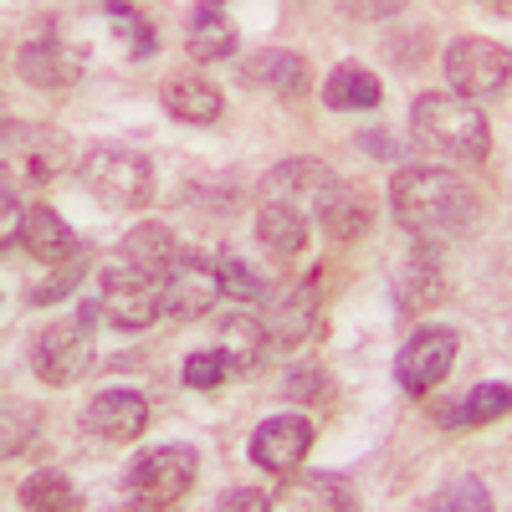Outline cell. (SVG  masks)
Returning <instances> with one entry per match:
<instances>
[{"label":"cell","instance_id":"277c9868","mask_svg":"<svg viewBox=\"0 0 512 512\" xmlns=\"http://www.w3.org/2000/svg\"><path fill=\"white\" fill-rule=\"evenodd\" d=\"M77 185L103 210H144L154 200V159L128 144H93L77 159Z\"/></svg>","mask_w":512,"mask_h":512},{"label":"cell","instance_id":"d6a6232c","mask_svg":"<svg viewBox=\"0 0 512 512\" xmlns=\"http://www.w3.org/2000/svg\"><path fill=\"white\" fill-rule=\"evenodd\" d=\"M431 507H436V512H451V507H477V512H492L497 502H492V492H487L477 477H461V482H451L446 492H436V497H431Z\"/></svg>","mask_w":512,"mask_h":512},{"label":"cell","instance_id":"83f0119b","mask_svg":"<svg viewBox=\"0 0 512 512\" xmlns=\"http://www.w3.org/2000/svg\"><path fill=\"white\" fill-rule=\"evenodd\" d=\"M441 297H446V277L431 267V256H415V262L400 272V282H395L400 313H405V318H420L431 303H441Z\"/></svg>","mask_w":512,"mask_h":512},{"label":"cell","instance_id":"484cf974","mask_svg":"<svg viewBox=\"0 0 512 512\" xmlns=\"http://www.w3.org/2000/svg\"><path fill=\"white\" fill-rule=\"evenodd\" d=\"M512 410V384H497V379H487V384H477L472 395H461L456 405H446L441 410V425H451V431H466V425H492V420H502Z\"/></svg>","mask_w":512,"mask_h":512},{"label":"cell","instance_id":"7c38bea8","mask_svg":"<svg viewBox=\"0 0 512 512\" xmlns=\"http://www.w3.org/2000/svg\"><path fill=\"white\" fill-rule=\"evenodd\" d=\"M313 441H318L313 420L297 415V410H287V415H267L262 425H256L246 451H251V461L262 466L267 477H292V472H303Z\"/></svg>","mask_w":512,"mask_h":512},{"label":"cell","instance_id":"ba28073f","mask_svg":"<svg viewBox=\"0 0 512 512\" xmlns=\"http://www.w3.org/2000/svg\"><path fill=\"white\" fill-rule=\"evenodd\" d=\"M441 67H446L451 93L472 98V103H497L512 82V52L497 36H456Z\"/></svg>","mask_w":512,"mask_h":512},{"label":"cell","instance_id":"836d02e7","mask_svg":"<svg viewBox=\"0 0 512 512\" xmlns=\"http://www.w3.org/2000/svg\"><path fill=\"white\" fill-rule=\"evenodd\" d=\"M282 390H287V400H328V374L323 369H313V364H297L287 379H282Z\"/></svg>","mask_w":512,"mask_h":512},{"label":"cell","instance_id":"8992f818","mask_svg":"<svg viewBox=\"0 0 512 512\" xmlns=\"http://www.w3.org/2000/svg\"><path fill=\"white\" fill-rule=\"evenodd\" d=\"M195 482H200V456L190 446H154L128 461L123 502L144 512H164V507H180L195 492Z\"/></svg>","mask_w":512,"mask_h":512},{"label":"cell","instance_id":"1f68e13d","mask_svg":"<svg viewBox=\"0 0 512 512\" xmlns=\"http://www.w3.org/2000/svg\"><path fill=\"white\" fill-rule=\"evenodd\" d=\"M82 272H88V256H72V262H62L47 282H41L31 297H26V303L31 308H47V303H62V297H72V287L82 282Z\"/></svg>","mask_w":512,"mask_h":512},{"label":"cell","instance_id":"f546056e","mask_svg":"<svg viewBox=\"0 0 512 512\" xmlns=\"http://www.w3.org/2000/svg\"><path fill=\"white\" fill-rule=\"evenodd\" d=\"M231 374H236V364H231V354L221 344L216 349H195L180 364V384H185V390H221Z\"/></svg>","mask_w":512,"mask_h":512},{"label":"cell","instance_id":"9c48e42d","mask_svg":"<svg viewBox=\"0 0 512 512\" xmlns=\"http://www.w3.org/2000/svg\"><path fill=\"white\" fill-rule=\"evenodd\" d=\"M6 159L21 169V180L52 185L62 175H77V149L57 123H31V118H6Z\"/></svg>","mask_w":512,"mask_h":512},{"label":"cell","instance_id":"5bb4252c","mask_svg":"<svg viewBox=\"0 0 512 512\" xmlns=\"http://www.w3.org/2000/svg\"><path fill=\"white\" fill-rule=\"evenodd\" d=\"M379 221V195L364 180H333L323 205H318V226L333 246H359Z\"/></svg>","mask_w":512,"mask_h":512},{"label":"cell","instance_id":"8fae6325","mask_svg":"<svg viewBox=\"0 0 512 512\" xmlns=\"http://www.w3.org/2000/svg\"><path fill=\"white\" fill-rule=\"evenodd\" d=\"M226 297L221 272H216V256H200V251H180L175 272L164 282V313L175 323H200L216 313V303Z\"/></svg>","mask_w":512,"mask_h":512},{"label":"cell","instance_id":"44dd1931","mask_svg":"<svg viewBox=\"0 0 512 512\" xmlns=\"http://www.w3.org/2000/svg\"><path fill=\"white\" fill-rule=\"evenodd\" d=\"M318 98H323V108H333V113H369V108H379L384 103V82H379V72L374 67H364V62H338L323 82H318Z\"/></svg>","mask_w":512,"mask_h":512},{"label":"cell","instance_id":"2e32d148","mask_svg":"<svg viewBox=\"0 0 512 512\" xmlns=\"http://www.w3.org/2000/svg\"><path fill=\"white\" fill-rule=\"evenodd\" d=\"M159 108L175 123H185V128H210V123L226 118V93L205 72L175 67V72L159 77Z\"/></svg>","mask_w":512,"mask_h":512},{"label":"cell","instance_id":"603a6c76","mask_svg":"<svg viewBox=\"0 0 512 512\" xmlns=\"http://www.w3.org/2000/svg\"><path fill=\"white\" fill-rule=\"evenodd\" d=\"M180 251H185L180 236L169 231L164 221H139V226H128V231L118 236V246H113V256H123V262H134V267H144V272H159V277L175 272Z\"/></svg>","mask_w":512,"mask_h":512},{"label":"cell","instance_id":"e575fe53","mask_svg":"<svg viewBox=\"0 0 512 512\" xmlns=\"http://www.w3.org/2000/svg\"><path fill=\"white\" fill-rule=\"evenodd\" d=\"M21 226H26V210L16 200V185H6V195H0V241L21 246Z\"/></svg>","mask_w":512,"mask_h":512},{"label":"cell","instance_id":"f1b7e54d","mask_svg":"<svg viewBox=\"0 0 512 512\" xmlns=\"http://www.w3.org/2000/svg\"><path fill=\"white\" fill-rule=\"evenodd\" d=\"M16 497H21V507H31V512H77V507H82V492H77L62 472H31Z\"/></svg>","mask_w":512,"mask_h":512},{"label":"cell","instance_id":"30bf717a","mask_svg":"<svg viewBox=\"0 0 512 512\" xmlns=\"http://www.w3.org/2000/svg\"><path fill=\"white\" fill-rule=\"evenodd\" d=\"M456 354H461V333L451 323H425L405 338V349L395 354V379L400 390L425 400L436 390V384H446V374L456 369Z\"/></svg>","mask_w":512,"mask_h":512},{"label":"cell","instance_id":"d6986e66","mask_svg":"<svg viewBox=\"0 0 512 512\" xmlns=\"http://www.w3.org/2000/svg\"><path fill=\"white\" fill-rule=\"evenodd\" d=\"M338 175L323 164V159H282L267 169V180H262V200H282V205H297V210H308V216H318V205L328 195Z\"/></svg>","mask_w":512,"mask_h":512},{"label":"cell","instance_id":"4fadbf2b","mask_svg":"<svg viewBox=\"0 0 512 512\" xmlns=\"http://www.w3.org/2000/svg\"><path fill=\"white\" fill-rule=\"evenodd\" d=\"M149 420H154L149 400L139 390L113 384V390H98L88 400V410H82V431H88L93 441H108V446H134V441H144Z\"/></svg>","mask_w":512,"mask_h":512},{"label":"cell","instance_id":"4dcf8cb0","mask_svg":"<svg viewBox=\"0 0 512 512\" xmlns=\"http://www.w3.org/2000/svg\"><path fill=\"white\" fill-rule=\"evenodd\" d=\"M216 272H221L226 297H236V303H246V308H251V303H262V297L272 292V287H267V277L256 272L251 262H241L236 251H221V256H216Z\"/></svg>","mask_w":512,"mask_h":512},{"label":"cell","instance_id":"74e56055","mask_svg":"<svg viewBox=\"0 0 512 512\" xmlns=\"http://www.w3.org/2000/svg\"><path fill=\"white\" fill-rule=\"evenodd\" d=\"M216 6H221V0H216Z\"/></svg>","mask_w":512,"mask_h":512},{"label":"cell","instance_id":"ac0fdd59","mask_svg":"<svg viewBox=\"0 0 512 512\" xmlns=\"http://www.w3.org/2000/svg\"><path fill=\"white\" fill-rule=\"evenodd\" d=\"M256 246H262L272 262L292 267V262H303L308 246H313V221H308V210H297V205H282V200H262L256 205Z\"/></svg>","mask_w":512,"mask_h":512},{"label":"cell","instance_id":"3957f363","mask_svg":"<svg viewBox=\"0 0 512 512\" xmlns=\"http://www.w3.org/2000/svg\"><path fill=\"white\" fill-rule=\"evenodd\" d=\"M16 77L36 93H72L88 77V47L52 16H41L16 41Z\"/></svg>","mask_w":512,"mask_h":512},{"label":"cell","instance_id":"d4e9b609","mask_svg":"<svg viewBox=\"0 0 512 512\" xmlns=\"http://www.w3.org/2000/svg\"><path fill=\"white\" fill-rule=\"evenodd\" d=\"M221 349L231 354V364H236V374H251L256 364L267 359V349H272V333H267V323L256 318V313H226L221 318Z\"/></svg>","mask_w":512,"mask_h":512},{"label":"cell","instance_id":"52a82bcc","mask_svg":"<svg viewBox=\"0 0 512 512\" xmlns=\"http://www.w3.org/2000/svg\"><path fill=\"white\" fill-rule=\"evenodd\" d=\"M164 282L159 272H144L123 256H108L98 267V308L118 333H144L164 313Z\"/></svg>","mask_w":512,"mask_h":512},{"label":"cell","instance_id":"5b68a950","mask_svg":"<svg viewBox=\"0 0 512 512\" xmlns=\"http://www.w3.org/2000/svg\"><path fill=\"white\" fill-rule=\"evenodd\" d=\"M26 364L47 390H72L77 379H88L98 364V338H93V308H82V318H52L31 333Z\"/></svg>","mask_w":512,"mask_h":512},{"label":"cell","instance_id":"ffe728a7","mask_svg":"<svg viewBox=\"0 0 512 512\" xmlns=\"http://www.w3.org/2000/svg\"><path fill=\"white\" fill-rule=\"evenodd\" d=\"M236 47H241V31H236V21L226 16V6H216V0H200L195 16H190V26H185V52H190V62L216 67V62H231Z\"/></svg>","mask_w":512,"mask_h":512},{"label":"cell","instance_id":"d590c367","mask_svg":"<svg viewBox=\"0 0 512 512\" xmlns=\"http://www.w3.org/2000/svg\"><path fill=\"white\" fill-rule=\"evenodd\" d=\"M216 507L221 512H267V507H277V497L272 492H256V487H231V492H221Z\"/></svg>","mask_w":512,"mask_h":512},{"label":"cell","instance_id":"9a60e30c","mask_svg":"<svg viewBox=\"0 0 512 512\" xmlns=\"http://www.w3.org/2000/svg\"><path fill=\"white\" fill-rule=\"evenodd\" d=\"M323 328V297H318V282H287L277 297H272V313H267V333H272V349L282 354H297L308 349Z\"/></svg>","mask_w":512,"mask_h":512},{"label":"cell","instance_id":"6da1fadb","mask_svg":"<svg viewBox=\"0 0 512 512\" xmlns=\"http://www.w3.org/2000/svg\"><path fill=\"white\" fill-rule=\"evenodd\" d=\"M390 210L400 231L436 251V246H456L466 241L477 226H482V190L456 175V169H441V164H405L395 169L390 180Z\"/></svg>","mask_w":512,"mask_h":512},{"label":"cell","instance_id":"e0dca14e","mask_svg":"<svg viewBox=\"0 0 512 512\" xmlns=\"http://www.w3.org/2000/svg\"><path fill=\"white\" fill-rule=\"evenodd\" d=\"M241 82L256 93H272L282 103H303L313 88V62L303 52H287V47H262L241 57Z\"/></svg>","mask_w":512,"mask_h":512},{"label":"cell","instance_id":"cb8c5ba5","mask_svg":"<svg viewBox=\"0 0 512 512\" xmlns=\"http://www.w3.org/2000/svg\"><path fill=\"white\" fill-rule=\"evenodd\" d=\"M287 497H277V507H313V512H354L359 507V492L349 477H338V472H308V477H297L282 487Z\"/></svg>","mask_w":512,"mask_h":512},{"label":"cell","instance_id":"4316f807","mask_svg":"<svg viewBox=\"0 0 512 512\" xmlns=\"http://www.w3.org/2000/svg\"><path fill=\"white\" fill-rule=\"evenodd\" d=\"M103 16H108V31L123 41V52L134 57V62L154 57L159 31H154V21L144 11V0H103Z\"/></svg>","mask_w":512,"mask_h":512},{"label":"cell","instance_id":"7a4b0ae2","mask_svg":"<svg viewBox=\"0 0 512 512\" xmlns=\"http://www.w3.org/2000/svg\"><path fill=\"white\" fill-rule=\"evenodd\" d=\"M410 139L425 154H441L451 164H482L492 154V123L482 103L461 98L451 88H436L410 103Z\"/></svg>","mask_w":512,"mask_h":512},{"label":"cell","instance_id":"7402d4cb","mask_svg":"<svg viewBox=\"0 0 512 512\" xmlns=\"http://www.w3.org/2000/svg\"><path fill=\"white\" fill-rule=\"evenodd\" d=\"M21 251L36 256V262H47V267H62V262H72V256H82V241L62 221V210L31 205L26 210V226H21Z\"/></svg>","mask_w":512,"mask_h":512},{"label":"cell","instance_id":"8d00e7d4","mask_svg":"<svg viewBox=\"0 0 512 512\" xmlns=\"http://www.w3.org/2000/svg\"><path fill=\"white\" fill-rule=\"evenodd\" d=\"M482 6H492V11H502V16H512V0H482Z\"/></svg>","mask_w":512,"mask_h":512}]
</instances>
